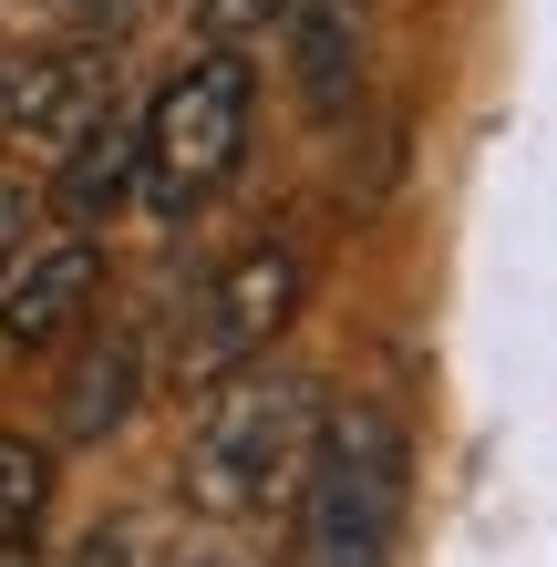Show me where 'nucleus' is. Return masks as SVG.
Masks as SVG:
<instances>
[{
  "mask_svg": "<svg viewBox=\"0 0 557 567\" xmlns=\"http://www.w3.org/2000/svg\"><path fill=\"white\" fill-rule=\"evenodd\" d=\"M413 454L382 403H331L300 475V567H392L403 547Z\"/></svg>",
  "mask_w": 557,
  "mask_h": 567,
  "instance_id": "f257e3e1",
  "label": "nucleus"
},
{
  "mask_svg": "<svg viewBox=\"0 0 557 567\" xmlns=\"http://www.w3.org/2000/svg\"><path fill=\"white\" fill-rule=\"evenodd\" d=\"M310 444H320V403H310L300 372L227 382L217 403H207V423H196V444H186L196 516H269L279 495H300Z\"/></svg>",
  "mask_w": 557,
  "mask_h": 567,
  "instance_id": "f03ea898",
  "label": "nucleus"
},
{
  "mask_svg": "<svg viewBox=\"0 0 557 567\" xmlns=\"http://www.w3.org/2000/svg\"><path fill=\"white\" fill-rule=\"evenodd\" d=\"M248 114H258V73L248 52H196L186 73L155 93V114L135 124V196L155 217H186L207 186L238 176L248 155Z\"/></svg>",
  "mask_w": 557,
  "mask_h": 567,
  "instance_id": "7ed1b4c3",
  "label": "nucleus"
},
{
  "mask_svg": "<svg viewBox=\"0 0 557 567\" xmlns=\"http://www.w3.org/2000/svg\"><path fill=\"white\" fill-rule=\"evenodd\" d=\"M300 289H310L300 248H289V238H248L207 289H196V310H186L176 392H207V403H217L227 382H248L258 361H269V341L300 320Z\"/></svg>",
  "mask_w": 557,
  "mask_h": 567,
  "instance_id": "20e7f679",
  "label": "nucleus"
},
{
  "mask_svg": "<svg viewBox=\"0 0 557 567\" xmlns=\"http://www.w3.org/2000/svg\"><path fill=\"white\" fill-rule=\"evenodd\" d=\"M93 299H104V238H42L11 269V289H0V341L11 351H52L73 341V330L93 320Z\"/></svg>",
  "mask_w": 557,
  "mask_h": 567,
  "instance_id": "39448f33",
  "label": "nucleus"
},
{
  "mask_svg": "<svg viewBox=\"0 0 557 567\" xmlns=\"http://www.w3.org/2000/svg\"><path fill=\"white\" fill-rule=\"evenodd\" d=\"M135 403H145V330L135 320H93L73 341V361H62V392H52L62 444H104Z\"/></svg>",
  "mask_w": 557,
  "mask_h": 567,
  "instance_id": "423d86ee",
  "label": "nucleus"
},
{
  "mask_svg": "<svg viewBox=\"0 0 557 567\" xmlns=\"http://www.w3.org/2000/svg\"><path fill=\"white\" fill-rule=\"evenodd\" d=\"M289 73L310 114H351L362 93V0H289Z\"/></svg>",
  "mask_w": 557,
  "mask_h": 567,
  "instance_id": "0eeeda50",
  "label": "nucleus"
},
{
  "mask_svg": "<svg viewBox=\"0 0 557 567\" xmlns=\"http://www.w3.org/2000/svg\"><path fill=\"white\" fill-rule=\"evenodd\" d=\"M52 196H62V217L93 238V217H104L114 196H135V124H124V114H114V124H93V135L62 155V186H52Z\"/></svg>",
  "mask_w": 557,
  "mask_h": 567,
  "instance_id": "6e6552de",
  "label": "nucleus"
},
{
  "mask_svg": "<svg viewBox=\"0 0 557 567\" xmlns=\"http://www.w3.org/2000/svg\"><path fill=\"white\" fill-rule=\"evenodd\" d=\"M52 516V454L31 433H0V557H21Z\"/></svg>",
  "mask_w": 557,
  "mask_h": 567,
  "instance_id": "1a4fd4ad",
  "label": "nucleus"
},
{
  "mask_svg": "<svg viewBox=\"0 0 557 567\" xmlns=\"http://www.w3.org/2000/svg\"><path fill=\"white\" fill-rule=\"evenodd\" d=\"M73 567H166V537H155V516H104L73 547Z\"/></svg>",
  "mask_w": 557,
  "mask_h": 567,
  "instance_id": "9d476101",
  "label": "nucleus"
},
{
  "mask_svg": "<svg viewBox=\"0 0 557 567\" xmlns=\"http://www.w3.org/2000/svg\"><path fill=\"white\" fill-rule=\"evenodd\" d=\"M196 21H207V52H248L269 21H289V0H207Z\"/></svg>",
  "mask_w": 557,
  "mask_h": 567,
  "instance_id": "9b49d317",
  "label": "nucleus"
},
{
  "mask_svg": "<svg viewBox=\"0 0 557 567\" xmlns=\"http://www.w3.org/2000/svg\"><path fill=\"white\" fill-rule=\"evenodd\" d=\"M31 258V186L0 176V289H11V269Z\"/></svg>",
  "mask_w": 557,
  "mask_h": 567,
  "instance_id": "f8f14e48",
  "label": "nucleus"
},
{
  "mask_svg": "<svg viewBox=\"0 0 557 567\" xmlns=\"http://www.w3.org/2000/svg\"><path fill=\"white\" fill-rule=\"evenodd\" d=\"M186 567H227V557H186Z\"/></svg>",
  "mask_w": 557,
  "mask_h": 567,
  "instance_id": "ddd939ff",
  "label": "nucleus"
}]
</instances>
